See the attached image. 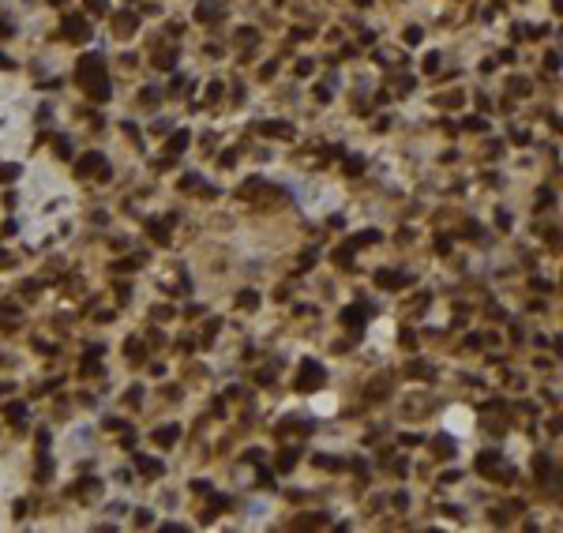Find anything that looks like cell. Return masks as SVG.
<instances>
[{"label": "cell", "instance_id": "15", "mask_svg": "<svg viewBox=\"0 0 563 533\" xmlns=\"http://www.w3.org/2000/svg\"><path fill=\"white\" fill-rule=\"evenodd\" d=\"M124 428V421H116V417H105V432H120Z\"/></svg>", "mask_w": 563, "mask_h": 533}, {"label": "cell", "instance_id": "13", "mask_svg": "<svg viewBox=\"0 0 563 533\" xmlns=\"http://www.w3.org/2000/svg\"><path fill=\"white\" fill-rule=\"evenodd\" d=\"M255 300H259V297H255L252 289H248V293H240V308H255Z\"/></svg>", "mask_w": 563, "mask_h": 533}, {"label": "cell", "instance_id": "17", "mask_svg": "<svg viewBox=\"0 0 563 533\" xmlns=\"http://www.w3.org/2000/svg\"><path fill=\"white\" fill-rule=\"evenodd\" d=\"M184 143H188V135H177V139L169 143V150H184Z\"/></svg>", "mask_w": 563, "mask_h": 533}, {"label": "cell", "instance_id": "9", "mask_svg": "<svg viewBox=\"0 0 563 533\" xmlns=\"http://www.w3.org/2000/svg\"><path fill=\"white\" fill-rule=\"evenodd\" d=\"M124 353L132 357V361H139V353H147V350L139 346V338H128V342H124Z\"/></svg>", "mask_w": 563, "mask_h": 533}, {"label": "cell", "instance_id": "10", "mask_svg": "<svg viewBox=\"0 0 563 533\" xmlns=\"http://www.w3.org/2000/svg\"><path fill=\"white\" fill-rule=\"evenodd\" d=\"M49 473H53V462H49V454H42L38 458V481H49Z\"/></svg>", "mask_w": 563, "mask_h": 533}, {"label": "cell", "instance_id": "19", "mask_svg": "<svg viewBox=\"0 0 563 533\" xmlns=\"http://www.w3.org/2000/svg\"><path fill=\"white\" fill-rule=\"evenodd\" d=\"M86 4H90V12H101V8H105L101 0H86Z\"/></svg>", "mask_w": 563, "mask_h": 533}, {"label": "cell", "instance_id": "7", "mask_svg": "<svg viewBox=\"0 0 563 533\" xmlns=\"http://www.w3.org/2000/svg\"><path fill=\"white\" fill-rule=\"evenodd\" d=\"M135 466H139L143 473H150V477H158V473H162V466H158L154 458H143V454H139V458H135Z\"/></svg>", "mask_w": 563, "mask_h": 533}, {"label": "cell", "instance_id": "2", "mask_svg": "<svg viewBox=\"0 0 563 533\" xmlns=\"http://www.w3.org/2000/svg\"><path fill=\"white\" fill-rule=\"evenodd\" d=\"M323 383V368L315 365V361H304V372H300V379H297V391H312V387H319Z\"/></svg>", "mask_w": 563, "mask_h": 533}, {"label": "cell", "instance_id": "21", "mask_svg": "<svg viewBox=\"0 0 563 533\" xmlns=\"http://www.w3.org/2000/svg\"><path fill=\"white\" fill-rule=\"evenodd\" d=\"M0 68H12V60H8L4 53H0Z\"/></svg>", "mask_w": 563, "mask_h": 533}, {"label": "cell", "instance_id": "5", "mask_svg": "<svg viewBox=\"0 0 563 533\" xmlns=\"http://www.w3.org/2000/svg\"><path fill=\"white\" fill-rule=\"evenodd\" d=\"M4 421L8 424H23L27 421V406H23V402H12V406L4 409Z\"/></svg>", "mask_w": 563, "mask_h": 533}, {"label": "cell", "instance_id": "20", "mask_svg": "<svg viewBox=\"0 0 563 533\" xmlns=\"http://www.w3.org/2000/svg\"><path fill=\"white\" fill-rule=\"evenodd\" d=\"M8 263H12V259H8V252H4V248H0V266H8Z\"/></svg>", "mask_w": 563, "mask_h": 533}, {"label": "cell", "instance_id": "6", "mask_svg": "<svg viewBox=\"0 0 563 533\" xmlns=\"http://www.w3.org/2000/svg\"><path fill=\"white\" fill-rule=\"evenodd\" d=\"M177 435H181V428H177V424H169V428H158V432H154V443L169 447V443H177Z\"/></svg>", "mask_w": 563, "mask_h": 533}, {"label": "cell", "instance_id": "12", "mask_svg": "<svg viewBox=\"0 0 563 533\" xmlns=\"http://www.w3.org/2000/svg\"><path fill=\"white\" fill-rule=\"evenodd\" d=\"M293 462H297V450H285V454L278 458V469H289Z\"/></svg>", "mask_w": 563, "mask_h": 533}, {"label": "cell", "instance_id": "14", "mask_svg": "<svg viewBox=\"0 0 563 533\" xmlns=\"http://www.w3.org/2000/svg\"><path fill=\"white\" fill-rule=\"evenodd\" d=\"M56 150H60V158H68V150H71V143L64 139V135H56Z\"/></svg>", "mask_w": 563, "mask_h": 533}, {"label": "cell", "instance_id": "18", "mask_svg": "<svg viewBox=\"0 0 563 533\" xmlns=\"http://www.w3.org/2000/svg\"><path fill=\"white\" fill-rule=\"evenodd\" d=\"M83 376H98V365L94 361H83Z\"/></svg>", "mask_w": 563, "mask_h": 533}, {"label": "cell", "instance_id": "16", "mask_svg": "<svg viewBox=\"0 0 563 533\" xmlns=\"http://www.w3.org/2000/svg\"><path fill=\"white\" fill-rule=\"evenodd\" d=\"M150 522H154V518H150V511H139V515H135V526H150Z\"/></svg>", "mask_w": 563, "mask_h": 533}, {"label": "cell", "instance_id": "11", "mask_svg": "<svg viewBox=\"0 0 563 533\" xmlns=\"http://www.w3.org/2000/svg\"><path fill=\"white\" fill-rule=\"evenodd\" d=\"M19 177V166H0V181H15Z\"/></svg>", "mask_w": 563, "mask_h": 533}, {"label": "cell", "instance_id": "1", "mask_svg": "<svg viewBox=\"0 0 563 533\" xmlns=\"http://www.w3.org/2000/svg\"><path fill=\"white\" fill-rule=\"evenodd\" d=\"M79 83H83V90L94 101L109 98V79H105V64H101V56H86V60H79Z\"/></svg>", "mask_w": 563, "mask_h": 533}, {"label": "cell", "instance_id": "3", "mask_svg": "<svg viewBox=\"0 0 563 533\" xmlns=\"http://www.w3.org/2000/svg\"><path fill=\"white\" fill-rule=\"evenodd\" d=\"M64 34L75 38V42H79V38L86 42V38H90V27H86V19H79V15H68V19H64Z\"/></svg>", "mask_w": 563, "mask_h": 533}, {"label": "cell", "instance_id": "4", "mask_svg": "<svg viewBox=\"0 0 563 533\" xmlns=\"http://www.w3.org/2000/svg\"><path fill=\"white\" fill-rule=\"evenodd\" d=\"M101 166H105V158H101V154H83V158H79V166H75V173H79V177H86V173H105Z\"/></svg>", "mask_w": 563, "mask_h": 533}, {"label": "cell", "instance_id": "8", "mask_svg": "<svg viewBox=\"0 0 563 533\" xmlns=\"http://www.w3.org/2000/svg\"><path fill=\"white\" fill-rule=\"evenodd\" d=\"M147 229H150V237H154L158 244H169V233H166V225H162V222H147Z\"/></svg>", "mask_w": 563, "mask_h": 533}]
</instances>
